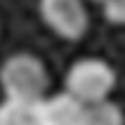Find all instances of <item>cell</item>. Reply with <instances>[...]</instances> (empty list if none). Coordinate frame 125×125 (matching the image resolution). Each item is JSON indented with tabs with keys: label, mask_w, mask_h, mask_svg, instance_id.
Segmentation results:
<instances>
[{
	"label": "cell",
	"mask_w": 125,
	"mask_h": 125,
	"mask_svg": "<svg viewBox=\"0 0 125 125\" xmlns=\"http://www.w3.org/2000/svg\"><path fill=\"white\" fill-rule=\"evenodd\" d=\"M48 68L32 52H14L0 64V89L5 98L39 105L48 95Z\"/></svg>",
	"instance_id": "1"
},
{
	"label": "cell",
	"mask_w": 125,
	"mask_h": 125,
	"mask_svg": "<svg viewBox=\"0 0 125 125\" xmlns=\"http://www.w3.org/2000/svg\"><path fill=\"white\" fill-rule=\"evenodd\" d=\"M114 89H116V71L109 62L100 59V57L75 59L64 75V91L84 105L109 100Z\"/></svg>",
	"instance_id": "2"
},
{
	"label": "cell",
	"mask_w": 125,
	"mask_h": 125,
	"mask_svg": "<svg viewBox=\"0 0 125 125\" xmlns=\"http://www.w3.org/2000/svg\"><path fill=\"white\" fill-rule=\"evenodd\" d=\"M41 21L64 41H80L89 30L84 0H39Z\"/></svg>",
	"instance_id": "3"
},
{
	"label": "cell",
	"mask_w": 125,
	"mask_h": 125,
	"mask_svg": "<svg viewBox=\"0 0 125 125\" xmlns=\"http://www.w3.org/2000/svg\"><path fill=\"white\" fill-rule=\"evenodd\" d=\"M84 112L86 105L66 91L50 93L34 107L36 125H82Z\"/></svg>",
	"instance_id": "4"
},
{
	"label": "cell",
	"mask_w": 125,
	"mask_h": 125,
	"mask_svg": "<svg viewBox=\"0 0 125 125\" xmlns=\"http://www.w3.org/2000/svg\"><path fill=\"white\" fill-rule=\"evenodd\" d=\"M82 125H125V114L121 105L112 100L95 102V105H86Z\"/></svg>",
	"instance_id": "5"
},
{
	"label": "cell",
	"mask_w": 125,
	"mask_h": 125,
	"mask_svg": "<svg viewBox=\"0 0 125 125\" xmlns=\"http://www.w3.org/2000/svg\"><path fill=\"white\" fill-rule=\"evenodd\" d=\"M34 107L36 105H25L5 98L0 102V125H36Z\"/></svg>",
	"instance_id": "6"
},
{
	"label": "cell",
	"mask_w": 125,
	"mask_h": 125,
	"mask_svg": "<svg viewBox=\"0 0 125 125\" xmlns=\"http://www.w3.org/2000/svg\"><path fill=\"white\" fill-rule=\"evenodd\" d=\"M100 7H102V16L109 25L125 27V0H107Z\"/></svg>",
	"instance_id": "7"
},
{
	"label": "cell",
	"mask_w": 125,
	"mask_h": 125,
	"mask_svg": "<svg viewBox=\"0 0 125 125\" xmlns=\"http://www.w3.org/2000/svg\"><path fill=\"white\" fill-rule=\"evenodd\" d=\"M93 2H98V5H102V2H107V0H93Z\"/></svg>",
	"instance_id": "8"
}]
</instances>
